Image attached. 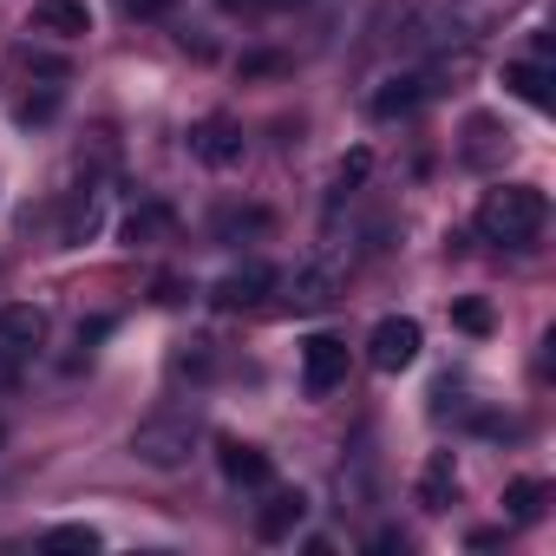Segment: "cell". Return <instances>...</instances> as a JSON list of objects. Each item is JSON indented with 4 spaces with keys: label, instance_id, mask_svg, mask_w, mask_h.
I'll return each mask as SVG.
<instances>
[{
    "label": "cell",
    "instance_id": "1",
    "mask_svg": "<svg viewBox=\"0 0 556 556\" xmlns=\"http://www.w3.org/2000/svg\"><path fill=\"white\" fill-rule=\"evenodd\" d=\"M523 0H419L413 21H406V47L419 53H452V47H471L484 40L497 21H510Z\"/></svg>",
    "mask_w": 556,
    "mask_h": 556
},
{
    "label": "cell",
    "instance_id": "2",
    "mask_svg": "<svg viewBox=\"0 0 556 556\" xmlns=\"http://www.w3.org/2000/svg\"><path fill=\"white\" fill-rule=\"evenodd\" d=\"M549 223V197L536 184H504L478 203V236L497 242V249H530Z\"/></svg>",
    "mask_w": 556,
    "mask_h": 556
},
{
    "label": "cell",
    "instance_id": "3",
    "mask_svg": "<svg viewBox=\"0 0 556 556\" xmlns=\"http://www.w3.org/2000/svg\"><path fill=\"white\" fill-rule=\"evenodd\" d=\"M197 439H203L197 413H190V406H164V413L138 419V432H131V458H138V465H151V471H177V465L190 458V445H197Z\"/></svg>",
    "mask_w": 556,
    "mask_h": 556
},
{
    "label": "cell",
    "instance_id": "4",
    "mask_svg": "<svg viewBox=\"0 0 556 556\" xmlns=\"http://www.w3.org/2000/svg\"><path fill=\"white\" fill-rule=\"evenodd\" d=\"M367 361H374L380 374L413 367V361H419V321H413V315H387V321H374V334H367Z\"/></svg>",
    "mask_w": 556,
    "mask_h": 556
},
{
    "label": "cell",
    "instance_id": "5",
    "mask_svg": "<svg viewBox=\"0 0 556 556\" xmlns=\"http://www.w3.org/2000/svg\"><path fill=\"white\" fill-rule=\"evenodd\" d=\"M348 380V341H334V334H308L302 341V387L321 400V393H334Z\"/></svg>",
    "mask_w": 556,
    "mask_h": 556
},
{
    "label": "cell",
    "instance_id": "6",
    "mask_svg": "<svg viewBox=\"0 0 556 556\" xmlns=\"http://www.w3.org/2000/svg\"><path fill=\"white\" fill-rule=\"evenodd\" d=\"M190 151H197L210 170H229V164H242V125H236L229 112H210V118L190 131Z\"/></svg>",
    "mask_w": 556,
    "mask_h": 556
},
{
    "label": "cell",
    "instance_id": "7",
    "mask_svg": "<svg viewBox=\"0 0 556 556\" xmlns=\"http://www.w3.org/2000/svg\"><path fill=\"white\" fill-rule=\"evenodd\" d=\"M275 289V268L268 262H242L236 275H223V282H216V308H262V295Z\"/></svg>",
    "mask_w": 556,
    "mask_h": 556
},
{
    "label": "cell",
    "instance_id": "8",
    "mask_svg": "<svg viewBox=\"0 0 556 556\" xmlns=\"http://www.w3.org/2000/svg\"><path fill=\"white\" fill-rule=\"evenodd\" d=\"M308 523V497L302 491H268V504L255 510V536L262 543H282V536H295Z\"/></svg>",
    "mask_w": 556,
    "mask_h": 556
},
{
    "label": "cell",
    "instance_id": "9",
    "mask_svg": "<svg viewBox=\"0 0 556 556\" xmlns=\"http://www.w3.org/2000/svg\"><path fill=\"white\" fill-rule=\"evenodd\" d=\"M432 92H439L432 73H400V79H387V86L374 92V112H380V118H406V112H419Z\"/></svg>",
    "mask_w": 556,
    "mask_h": 556
},
{
    "label": "cell",
    "instance_id": "10",
    "mask_svg": "<svg viewBox=\"0 0 556 556\" xmlns=\"http://www.w3.org/2000/svg\"><path fill=\"white\" fill-rule=\"evenodd\" d=\"M216 458H223V478H229V484H249V491H255V484H268V478H275V458H268L262 445L223 439V445H216Z\"/></svg>",
    "mask_w": 556,
    "mask_h": 556
},
{
    "label": "cell",
    "instance_id": "11",
    "mask_svg": "<svg viewBox=\"0 0 556 556\" xmlns=\"http://www.w3.org/2000/svg\"><path fill=\"white\" fill-rule=\"evenodd\" d=\"M40 341H47V315L40 308H0V354L27 361Z\"/></svg>",
    "mask_w": 556,
    "mask_h": 556
},
{
    "label": "cell",
    "instance_id": "12",
    "mask_svg": "<svg viewBox=\"0 0 556 556\" xmlns=\"http://www.w3.org/2000/svg\"><path fill=\"white\" fill-rule=\"evenodd\" d=\"M34 27L60 34V40H79V34H92V14H86V0H34Z\"/></svg>",
    "mask_w": 556,
    "mask_h": 556
},
{
    "label": "cell",
    "instance_id": "13",
    "mask_svg": "<svg viewBox=\"0 0 556 556\" xmlns=\"http://www.w3.org/2000/svg\"><path fill=\"white\" fill-rule=\"evenodd\" d=\"M504 86H510L523 105L549 112V86H556V79H549V60H510V66H504Z\"/></svg>",
    "mask_w": 556,
    "mask_h": 556
},
{
    "label": "cell",
    "instance_id": "14",
    "mask_svg": "<svg viewBox=\"0 0 556 556\" xmlns=\"http://www.w3.org/2000/svg\"><path fill=\"white\" fill-rule=\"evenodd\" d=\"M497 157H510V131H504L497 118H471V125H465V164L491 170Z\"/></svg>",
    "mask_w": 556,
    "mask_h": 556
},
{
    "label": "cell",
    "instance_id": "15",
    "mask_svg": "<svg viewBox=\"0 0 556 556\" xmlns=\"http://www.w3.org/2000/svg\"><path fill=\"white\" fill-rule=\"evenodd\" d=\"M452 497H458V465H452V452H432L426 471H419V504L426 510H452Z\"/></svg>",
    "mask_w": 556,
    "mask_h": 556
},
{
    "label": "cell",
    "instance_id": "16",
    "mask_svg": "<svg viewBox=\"0 0 556 556\" xmlns=\"http://www.w3.org/2000/svg\"><path fill=\"white\" fill-rule=\"evenodd\" d=\"M334 289H341V268H334V262H315V268H302V275H295V295H289V302L308 315V308H328V302H334Z\"/></svg>",
    "mask_w": 556,
    "mask_h": 556
},
{
    "label": "cell",
    "instance_id": "17",
    "mask_svg": "<svg viewBox=\"0 0 556 556\" xmlns=\"http://www.w3.org/2000/svg\"><path fill=\"white\" fill-rule=\"evenodd\" d=\"M177 236V210L170 203H144V210H131L125 216V242L138 249V242H170Z\"/></svg>",
    "mask_w": 556,
    "mask_h": 556
},
{
    "label": "cell",
    "instance_id": "18",
    "mask_svg": "<svg viewBox=\"0 0 556 556\" xmlns=\"http://www.w3.org/2000/svg\"><path fill=\"white\" fill-rule=\"evenodd\" d=\"M99 223H105V190H92V184L73 190V203H66V229H60V236H66V242H86Z\"/></svg>",
    "mask_w": 556,
    "mask_h": 556
},
{
    "label": "cell",
    "instance_id": "19",
    "mask_svg": "<svg viewBox=\"0 0 556 556\" xmlns=\"http://www.w3.org/2000/svg\"><path fill=\"white\" fill-rule=\"evenodd\" d=\"M543 504H549V484H543V478H510V484H504V517H510V523H536Z\"/></svg>",
    "mask_w": 556,
    "mask_h": 556
},
{
    "label": "cell",
    "instance_id": "20",
    "mask_svg": "<svg viewBox=\"0 0 556 556\" xmlns=\"http://www.w3.org/2000/svg\"><path fill=\"white\" fill-rule=\"evenodd\" d=\"M216 242H242V236H262L268 229V210H216Z\"/></svg>",
    "mask_w": 556,
    "mask_h": 556
},
{
    "label": "cell",
    "instance_id": "21",
    "mask_svg": "<svg viewBox=\"0 0 556 556\" xmlns=\"http://www.w3.org/2000/svg\"><path fill=\"white\" fill-rule=\"evenodd\" d=\"M40 543H47V549H86V556H92V549H99V530H92V523H60V530H47Z\"/></svg>",
    "mask_w": 556,
    "mask_h": 556
},
{
    "label": "cell",
    "instance_id": "22",
    "mask_svg": "<svg viewBox=\"0 0 556 556\" xmlns=\"http://www.w3.org/2000/svg\"><path fill=\"white\" fill-rule=\"evenodd\" d=\"M452 321H458V328H465V334H491V328H497V321H491V308H484V302H452Z\"/></svg>",
    "mask_w": 556,
    "mask_h": 556
},
{
    "label": "cell",
    "instance_id": "23",
    "mask_svg": "<svg viewBox=\"0 0 556 556\" xmlns=\"http://www.w3.org/2000/svg\"><path fill=\"white\" fill-rule=\"evenodd\" d=\"M367 164H374V157H367V151H354V157H348V164H341V190H354V184H361V177H367Z\"/></svg>",
    "mask_w": 556,
    "mask_h": 556
},
{
    "label": "cell",
    "instance_id": "24",
    "mask_svg": "<svg viewBox=\"0 0 556 556\" xmlns=\"http://www.w3.org/2000/svg\"><path fill=\"white\" fill-rule=\"evenodd\" d=\"M105 334H112V321H105V315H99V321H79V348H92V341H105Z\"/></svg>",
    "mask_w": 556,
    "mask_h": 556
},
{
    "label": "cell",
    "instance_id": "25",
    "mask_svg": "<svg viewBox=\"0 0 556 556\" xmlns=\"http://www.w3.org/2000/svg\"><path fill=\"white\" fill-rule=\"evenodd\" d=\"M367 549H380V556H393V549H406V536L400 530H374V543Z\"/></svg>",
    "mask_w": 556,
    "mask_h": 556
},
{
    "label": "cell",
    "instance_id": "26",
    "mask_svg": "<svg viewBox=\"0 0 556 556\" xmlns=\"http://www.w3.org/2000/svg\"><path fill=\"white\" fill-rule=\"evenodd\" d=\"M118 8H125V14H157L164 0H118Z\"/></svg>",
    "mask_w": 556,
    "mask_h": 556
}]
</instances>
